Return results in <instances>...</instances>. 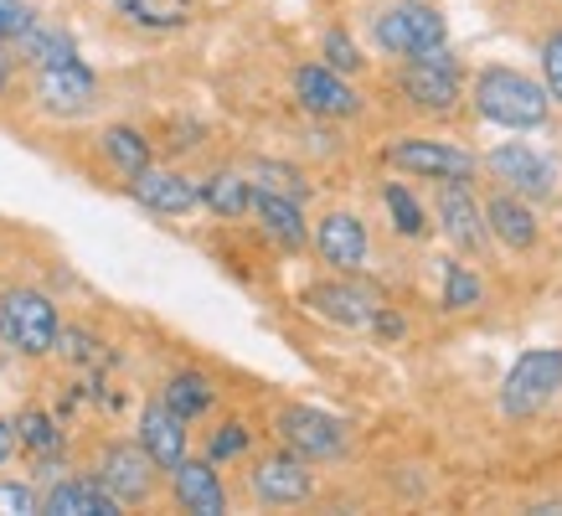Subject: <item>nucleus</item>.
Instances as JSON below:
<instances>
[{
  "mask_svg": "<svg viewBox=\"0 0 562 516\" xmlns=\"http://www.w3.org/2000/svg\"><path fill=\"white\" fill-rule=\"evenodd\" d=\"M475 109L480 120L501 124V130H512V135H527V130H542L552 120V99H547V88L527 72L506 68V63H491V68L475 72Z\"/></svg>",
  "mask_w": 562,
  "mask_h": 516,
  "instance_id": "f257e3e1",
  "label": "nucleus"
},
{
  "mask_svg": "<svg viewBox=\"0 0 562 516\" xmlns=\"http://www.w3.org/2000/svg\"><path fill=\"white\" fill-rule=\"evenodd\" d=\"M0 336L16 357H52L63 341V315L52 305V294L32 290V284L0 290Z\"/></svg>",
  "mask_w": 562,
  "mask_h": 516,
  "instance_id": "f03ea898",
  "label": "nucleus"
},
{
  "mask_svg": "<svg viewBox=\"0 0 562 516\" xmlns=\"http://www.w3.org/2000/svg\"><path fill=\"white\" fill-rule=\"evenodd\" d=\"M372 42L387 57H424L449 42V21L428 0H392L372 16Z\"/></svg>",
  "mask_w": 562,
  "mask_h": 516,
  "instance_id": "7ed1b4c3",
  "label": "nucleus"
},
{
  "mask_svg": "<svg viewBox=\"0 0 562 516\" xmlns=\"http://www.w3.org/2000/svg\"><path fill=\"white\" fill-rule=\"evenodd\" d=\"M562 388V346H531L506 367L501 382V413L506 418H531L542 413Z\"/></svg>",
  "mask_w": 562,
  "mask_h": 516,
  "instance_id": "20e7f679",
  "label": "nucleus"
},
{
  "mask_svg": "<svg viewBox=\"0 0 562 516\" xmlns=\"http://www.w3.org/2000/svg\"><path fill=\"white\" fill-rule=\"evenodd\" d=\"M397 88L413 109L424 114H449L454 103L464 99V72L454 63L449 47H434L424 57H403V72H397Z\"/></svg>",
  "mask_w": 562,
  "mask_h": 516,
  "instance_id": "39448f33",
  "label": "nucleus"
},
{
  "mask_svg": "<svg viewBox=\"0 0 562 516\" xmlns=\"http://www.w3.org/2000/svg\"><path fill=\"white\" fill-rule=\"evenodd\" d=\"M273 429H279V439H284L290 455H300V460H310V464L341 460L346 449H351V429H346V418H336V413H325V408H310V403H290V408H279Z\"/></svg>",
  "mask_w": 562,
  "mask_h": 516,
  "instance_id": "423d86ee",
  "label": "nucleus"
},
{
  "mask_svg": "<svg viewBox=\"0 0 562 516\" xmlns=\"http://www.w3.org/2000/svg\"><path fill=\"white\" fill-rule=\"evenodd\" d=\"M485 171H491L506 191L527 197V202H552V197L562 191L558 160L542 155V150H531L527 139H501V145L485 155Z\"/></svg>",
  "mask_w": 562,
  "mask_h": 516,
  "instance_id": "0eeeda50",
  "label": "nucleus"
},
{
  "mask_svg": "<svg viewBox=\"0 0 562 516\" xmlns=\"http://www.w3.org/2000/svg\"><path fill=\"white\" fill-rule=\"evenodd\" d=\"M392 171L403 176H424V181H475V155L460 150V145H449V139H392L387 150H382Z\"/></svg>",
  "mask_w": 562,
  "mask_h": 516,
  "instance_id": "6e6552de",
  "label": "nucleus"
},
{
  "mask_svg": "<svg viewBox=\"0 0 562 516\" xmlns=\"http://www.w3.org/2000/svg\"><path fill=\"white\" fill-rule=\"evenodd\" d=\"M36 103H42V114L52 120H78L88 114L93 103H99V72L68 57V63H47V68H36V83H32Z\"/></svg>",
  "mask_w": 562,
  "mask_h": 516,
  "instance_id": "1a4fd4ad",
  "label": "nucleus"
},
{
  "mask_svg": "<svg viewBox=\"0 0 562 516\" xmlns=\"http://www.w3.org/2000/svg\"><path fill=\"white\" fill-rule=\"evenodd\" d=\"M99 481L103 491L120 501V506H145L155 496V485H160V464L139 449V439H114V445H103L99 455Z\"/></svg>",
  "mask_w": 562,
  "mask_h": 516,
  "instance_id": "9d476101",
  "label": "nucleus"
},
{
  "mask_svg": "<svg viewBox=\"0 0 562 516\" xmlns=\"http://www.w3.org/2000/svg\"><path fill=\"white\" fill-rule=\"evenodd\" d=\"M294 99L305 114L315 120H357L361 114V93L346 72L325 68V63H300L294 68Z\"/></svg>",
  "mask_w": 562,
  "mask_h": 516,
  "instance_id": "9b49d317",
  "label": "nucleus"
},
{
  "mask_svg": "<svg viewBox=\"0 0 562 516\" xmlns=\"http://www.w3.org/2000/svg\"><path fill=\"white\" fill-rule=\"evenodd\" d=\"M439 227L454 243V254H485L491 248V227H485V202L475 197L470 181H439Z\"/></svg>",
  "mask_w": 562,
  "mask_h": 516,
  "instance_id": "f8f14e48",
  "label": "nucleus"
},
{
  "mask_svg": "<svg viewBox=\"0 0 562 516\" xmlns=\"http://www.w3.org/2000/svg\"><path fill=\"white\" fill-rule=\"evenodd\" d=\"M248 491H254L258 506H300V501L315 496V475H310V460L279 449V455H263V460L248 470Z\"/></svg>",
  "mask_w": 562,
  "mask_h": 516,
  "instance_id": "ddd939ff",
  "label": "nucleus"
},
{
  "mask_svg": "<svg viewBox=\"0 0 562 516\" xmlns=\"http://www.w3.org/2000/svg\"><path fill=\"white\" fill-rule=\"evenodd\" d=\"M315 254L336 274H361L367 258H372V233H367V223L357 212H325L315 223Z\"/></svg>",
  "mask_w": 562,
  "mask_h": 516,
  "instance_id": "4468645a",
  "label": "nucleus"
},
{
  "mask_svg": "<svg viewBox=\"0 0 562 516\" xmlns=\"http://www.w3.org/2000/svg\"><path fill=\"white\" fill-rule=\"evenodd\" d=\"M305 310L321 315V321H330V326L361 330V326H372L376 300L361 290V284H351V279H321V284L305 290Z\"/></svg>",
  "mask_w": 562,
  "mask_h": 516,
  "instance_id": "2eb2a0df",
  "label": "nucleus"
},
{
  "mask_svg": "<svg viewBox=\"0 0 562 516\" xmlns=\"http://www.w3.org/2000/svg\"><path fill=\"white\" fill-rule=\"evenodd\" d=\"M485 227H491V243L512 248V254H531L537 238H542L537 206L527 197H516V191H495L491 202H485Z\"/></svg>",
  "mask_w": 562,
  "mask_h": 516,
  "instance_id": "dca6fc26",
  "label": "nucleus"
},
{
  "mask_svg": "<svg viewBox=\"0 0 562 516\" xmlns=\"http://www.w3.org/2000/svg\"><path fill=\"white\" fill-rule=\"evenodd\" d=\"M171 496L181 512H196V516H222L227 512V485H222L217 464L212 460H181L171 464Z\"/></svg>",
  "mask_w": 562,
  "mask_h": 516,
  "instance_id": "f3484780",
  "label": "nucleus"
},
{
  "mask_svg": "<svg viewBox=\"0 0 562 516\" xmlns=\"http://www.w3.org/2000/svg\"><path fill=\"white\" fill-rule=\"evenodd\" d=\"M130 197H135L145 212H155V217H187L191 206H202L196 181H187L181 171H155V166L130 176Z\"/></svg>",
  "mask_w": 562,
  "mask_h": 516,
  "instance_id": "a211bd4d",
  "label": "nucleus"
},
{
  "mask_svg": "<svg viewBox=\"0 0 562 516\" xmlns=\"http://www.w3.org/2000/svg\"><path fill=\"white\" fill-rule=\"evenodd\" d=\"M248 212L258 217V227L269 233L279 248H290V254H300L310 243V223H305V212H300V202L294 197H284V191H269V187H258L254 197H248Z\"/></svg>",
  "mask_w": 562,
  "mask_h": 516,
  "instance_id": "6ab92c4d",
  "label": "nucleus"
},
{
  "mask_svg": "<svg viewBox=\"0 0 562 516\" xmlns=\"http://www.w3.org/2000/svg\"><path fill=\"white\" fill-rule=\"evenodd\" d=\"M139 449H145L160 470L181 464V460H187V418H181V413H171L160 397H155V403H145V413H139Z\"/></svg>",
  "mask_w": 562,
  "mask_h": 516,
  "instance_id": "aec40b11",
  "label": "nucleus"
},
{
  "mask_svg": "<svg viewBox=\"0 0 562 516\" xmlns=\"http://www.w3.org/2000/svg\"><path fill=\"white\" fill-rule=\"evenodd\" d=\"M42 512H52V516H120L124 506L103 491L99 475H68V481H57L47 496H42Z\"/></svg>",
  "mask_w": 562,
  "mask_h": 516,
  "instance_id": "412c9836",
  "label": "nucleus"
},
{
  "mask_svg": "<svg viewBox=\"0 0 562 516\" xmlns=\"http://www.w3.org/2000/svg\"><path fill=\"white\" fill-rule=\"evenodd\" d=\"M160 403H166V408L171 413H181V418H202L206 408H212V403H217V388H212V378H206V372H171V378H166V393H160Z\"/></svg>",
  "mask_w": 562,
  "mask_h": 516,
  "instance_id": "4be33fe9",
  "label": "nucleus"
},
{
  "mask_svg": "<svg viewBox=\"0 0 562 516\" xmlns=\"http://www.w3.org/2000/svg\"><path fill=\"white\" fill-rule=\"evenodd\" d=\"M103 155H109V166L130 181V176H139L150 166V139L139 135V130H130V124H109V130H103Z\"/></svg>",
  "mask_w": 562,
  "mask_h": 516,
  "instance_id": "5701e85b",
  "label": "nucleus"
},
{
  "mask_svg": "<svg viewBox=\"0 0 562 516\" xmlns=\"http://www.w3.org/2000/svg\"><path fill=\"white\" fill-rule=\"evenodd\" d=\"M196 197H202V206L206 212H217V217H243L254 187H248L238 171H217V176H206L202 187H196Z\"/></svg>",
  "mask_w": 562,
  "mask_h": 516,
  "instance_id": "b1692460",
  "label": "nucleus"
},
{
  "mask_svg": "<svg viewBox=\"0 0 562 516\" xmlns=\"http://www.w3.org/2000/svg\"><path fill=\"white\" fill-rule=\"evenodd\" d=\"M21 57L32 63V68H47V63H68V57H78L72 52V36L63 32V26H42V21H32L26 32H21Z\"/></svg>",
  "mask_w": 562,
  "mask_h": 516,
  "instance_id": "393cba45",
  "label": "nucleus"
},
{
  "mask_svg": "<svg viewBox=\"0 0 562 516\" xmlns=\"http://www.w3.org/2000/svg\"><path fill=\"white\" fill-rule=\"evenodd\" d=\"M480 300H485V284H480L475 269L460 263V258H443V300L439 305L449 310V315H460V310H475Z\"/></svg>",
  "mask_w": 562,
  "mask_h": 516,
  "instance_id": "a878e982",
  "label": "nucleus"
},
{
  "mask_svg": "<svg viewBox=\"0 0 562 516\" xmlns=\"http://www.w3.org/2000/svg\"><path fill=\"white\" fill-rule=\"evenodd\" d=\"M382 206L392 212V227H397L403 238H424V233H428L424 202H418V197H413L403 181H387V187H382Z\"/></svg>",
  "mask_w": 562,
  "mask_h": 516,
  "instance_id": "bb28decb",
  "label": "nucleus"
},
{
  "mask_svg": "<svg viewBox=\"0 0 562 516\" xmlns=\"http://www.w3.org/2000/svg\"><path fill=\"white\" fill-rule=\"evenodd\" d=\"M16 445L47 460V455H57V449H63V429H57V424H52L42 408H26L16 418Z\"/></svg>",
  "mask_w": 562,
  "mask_h": 516,
  "instance_id": "cd10ccee",
  "label": "nucleus"
},
{
  "mask_svg": "<svg viewBox=\"0 0 562 516\" xmlns=\"http://www.w3.org/2000/svg\"><path fill=\"white\" fill-rule=\"evenodd\" d=\"M248 445H254L248 424H243V418H227V424H222V429H212V439H206V460H212V464L238 460V455H248Z\"/></svg>",
  "mask_w": 562,
  "mask_h": 516,
  "instance_id": "c85d7f7f",
  "label": "nucleus"
},
{
  "mask_svg": "<svg viewBox=\"0 0 562 516\" xmlns=\"http://www.w3.org/2000/svg\"><path fill=\"white\" fill-rule=\"evenodd\" d=\"M321 57H325V68H336V72H361L367 68V57H361V47L351 42L346 32H325V42H321Z\"/></svg>",
  "mask_w": 562,
  "mask_h": 516,
  "instance_id": "c756f323",
  "label": "nucleus"
},
{
  "mask_svg": "<svg viewBox=\"0 0 562 516\" xmlns=\"http://www.w3.org/2000/svg\"><path fill=\"white\" fill-rule=\"evenodd\" d=\"M542 88H547V99L562 109V26L542 42Z\"/></svg>",
  "mask_w": 562,
  "mask_h": 516,
  "instance_id": "7c9ffc66",
  "label": "nucleus"
},
{
  "mask_svg": "<svg viewBox=\"0 0 562 516\" xmlns=\"http://www.w3.org/2000/svg\"><path fill=\"white\" fill-rule=\"evenodd\" d=\"M42 512V496H36L26 481H0V516H32Z\"/></svg>",
  "mask_w": 562,
  "mask_h": 516,
  "instance_id": "2f4dec72",
  "label": "nucleus"
},
{
  "mask_svg": "<svg viewBox=\"0 0 562 516\" xmlns=\"http://www.w3.org/2000/svg\"><path fill=\"white\" fill-rule=\"evenodd\" d=\"M36 21V11L26 5V0H0V42L11 47V42H21V32Z\"/></svg>",
  "mask_w": 562,
  "mask_h": 516,
  "instance_id": "473e14b6",
  "label": "nucleus"
},
{
  "mask_svg": "<svg viewBox=\"0 0 562 516\" xmlns=\"http://www.w3.org/2000/svg\"><path fill=\"white\" fill-rule=\"evenodd\" d=\"M11 455H16V424H11V418H0V464L11 460Z\"/></svg>",
  "mask_w": 562,
  "mask_h": 516,
  "instance_id": "72a5a7b5",
  "label": "nucleus"
},
{
  "mask_svg": "<svg viewBox=\"0 0 562 516\" xmlns=\"http://www.w3.org/2000/svg\"><path fill=\"white\" fill-rule=\"evenodd\" d=\"M5 88H11V52L0 42V99H5Z\"/></svg>",
  "mask_w": 562,
  "mask_h": 516,
  "instance_id": "f704fd0d",
  "label": "nucleus"
},
{
  "mask_svg": "<svg viewBox=\"0 0 562 516\" xmlns=\"http://www.w3.org/2000/svg\"><path fill=\"white\" fill-rule=\"evenodd\" d=\"M5 361H11V346H5V336H0V372H5Z\"/></svg>",
  "mask_w": 562,
  "mask_h": 516,
  "instance_id": "c9c22d12",
  "label": "nucleus"
},
{
  "mask_svg": "<svg viewBox=\"0 0 562 516\" xmlns=\"http://www.w3.org/2000/svg\"><path fill=\"white\" fill-rule=\"evenodd\" d=\"M109 5H120V11H124V5H130V0H109Z\"/></svg>",
  "mask_w": 562,
  "mask_h": 516,
  "instance_id": "e433bc0d",
  "label": "nucleus"
}]
</instances>
